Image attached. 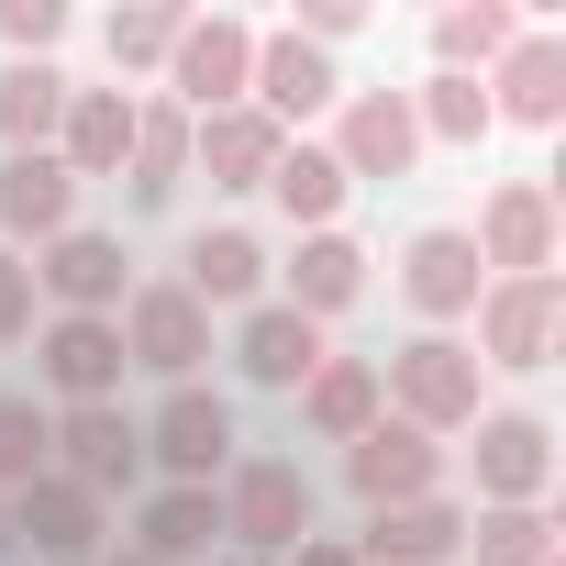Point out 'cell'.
I'll return each mask as SVG.
<instances>
[{"label":"cell","instance_id":"obj_1","mask_svg":"<svg viewBox=\"0 0 566 566\" xmlns=\"http://www.w3.org/2000/svg\"><path fill=\"white\" fill-rule=\"evenodd\" d=\"M211 500H222V555H255V566H277L290 544H312V522H323V489L290 455H233Z\"/></svg>","mask_w":566,"mask_h":566},{"label":"cell","instance_id":"obj_2","mask_svg":"<svg viewBox=\"0 0 566 566\" xmlns=\"http://www.w3.org/2000/svg\"><path fill=\"white\" fill-rule=\"evenodd\" d=\"M478 389H489V367H478L455 334H411V345L378 367V400H389L411 433H433V444H444V433H467V422L489 411Z\"/></svg>","mask_w":566,"mask_h":566},{"label":"cell","instance_id":"obj_3","mask_svg":"<svg viewBox=\"0 0 566 566\" xmlns=\"http://www.w3.org/2000/svg\"><path fill=\"white\" fill-rule=\"evenodd\" d=\"M478 367H511V378H533V367H555V334H566V277H489L478 290Z\"/></svg>","mask_w":566,"mask_h":566},{"label":"cell","instance_id":"obj_4","mask_svg":"<svg viewBox=\"0 0 566 566\" xmlns=\"http://www.w3.org/2000/svg\"><path fill=\"white\" fill-rule=\"evenodd\" d=\"M123 367H145V378H167V389H189L200 378V356H211V312L178 290V277H145V290H123Z\"/></svg>","mask_w":566,"mask_h":566},{"label":"cell","instance_id":"obj_5","mask_svg":"<svg viewBox=\"0 0 566 566\" xmlns=\"http://www.w3.org/2000/svg\"><path fill=\"white\" fill-rule=\"evenodd\" d=\"M244 78H255V23H244V12H189V34H178V56H167L178 112L211 123V112L244 101Z\"/></svg>","mask_w":566,"mask_h":566},{"label":"cell","instance_id":"obj_6","mask_svg":"<svg viewBox=\"0 0 566 566\" xmlns=\"http://www.w3.org/2000/svg\"><path fill=\"white\" fill-rule=\"evenodd\" d=\"M145 467H167V489H211L222 467H233V400L222 389H167L156 400V422H145Z\"/></svg>","mask_w":566,"mask_h":566},{"label":"cell","instance_id":"obj_7","mask_svg":"<svg viewBox=\"0 0 566 566\" xmlns=\"http://www.w3.org/2000/svg\"><path fill=\"white\" fill-rule=\"evenodd\" d=\"M478 511H544L555 489V422L544 411H478Z\"/></svg>","mask_w":566,"mask_h":566},{"label":"cell","instance_id":"obj_8","mask_svg":"<svg viewBox=\"0 0 566 566\" xmlns=\"http://www.w3.org/2000/svg\"><path fill=\"white\" fill-rule=\"evenodd\" d=\"M478 266L489 277H555V189L544 178H500L489 200H478Z\"/></svg>","mask_w":566,"mask_h":566},{"label":"cell","instance_id":"obj_9","mask_svg":"<svg viewBox=\"0 0 566 566\" xmlns=\"http://www.w3.org/2000/svg\"><path fill=\"white\" fill-rule=\"evenodd\" d=\"M34 378H45L67 411H90V400H123V323H90V312H56V323H34Z\"/></svg>","mask_w":566,"mask_h":566},{"label":"cell","instance_id":"obj_10","mask_svg":"<svg viewBox=\"0 0 566 566\" xmlns=\"http://www.w3.org/2000/svg\"><path fill=\"white\" fill-rule=\"evenodd\" d=\"M56 478H78L90 500H112V489H145V422H134L123 400L56 411Z\"/></svg>","mask_w":566,"mask_h":566},{"label":"cell","instance_id":"obj_11","mask_svg":"<svg viewBox=\"0 0 566 566\" xmlns=\"http://www.w3.org/2000/svg\"><path fill=\"white\" fill-rule=\"evenodd\" d=\"M345 489H356L367 511H389V500H433V489H444V444L411 433L400 411H378V422L345 444Z\"/></svg>","mask_w":566,"mask_h":566},{"label":"cell","instance_id":"obj_12","mask_svg":"<svg viewBox=\"0 0 566 566\" xmlns=\"http://www.w3.org/2000/svg\"><path fill=\"white\" fill-rule=\"evenodd\" d=\"M478 290H489V266H478V244H467V222H422L411 244H400V301L444 334V323H467L478 312Z\"/></svg>","mask_w":566,"mask_h":566},{"label":"cell","instance_id":"obj_13","mask_svg":"<svg viewBox=\"0 0 566 566\" xmlns=\"http://www.w3.org/2000/svg\"><path fill=\"white\" fill-rule=\"evenodd\" d=\"M345 178H411L422 167V123H411V90H345V123L323 145Z\"/></svg>","mask_w":566,"mask_h":566},{"label":"cell","instance_id":"obj_14","mask_svg":"<svg viewBox=\"0 0 566 566\" xmlns=\"http://www.w3.org/2000/svg\"><path fill=\"white\" fill-rule=\"evenodd\" d=\"M34 301L112 323V312H123V233H90V222H67L56 244H34Z\"/></svg>","mask_w":566,"mask_h":566},{"label":"cell","instance_id":"obj_15","mask_svg":"<svg viewBox=\"0 0 566 566\" xmlns=\"http://www.w3.org/2000/svg\"><path fill=\"white\" fill-rule=\"evenodd\" d=\"M101 533H112V511H101L78 478H56V467L12 500V544H34L45 566H101Z\"/></svg>","mask_w":566,"mask_h":566},{"label":"cell","instance_id":"obj_16","mask_svg":"<svg viewBox=\"0 0 566 566\" xmlns=\"http://www.w3.org/2000/svg\"><path fill=\"white\" fill-rule=\"evenodd\" d=\"M244 101L290 134V123H312V112H334L345 101V78H334V56L323 45H301V34H255V78H244Z\"/></svg>","mask_w":566,"mask_h":566},{"label":"cell","instance_id":"obj_17","mask_svg":"<svg viewBox=\"0 0 566 566\" xmlns=\"http://www.w3.org/2000/svg\"><path fill=\"white\" fill-rule=\"evenodd\" d=\"M478 90H489V123L555 134V123H566V45H555V34H511V56H500Z\"/></svg>","mask_w":566,"mask_h":566},{"label":"cell","instance_id":"obj_18","mask_svg":"<svg viewBox=\"0 0 566 566\" xmlns=\"http://www.w3.org/2000/svg\"><path fill=\"white\" fill-rule=\"evenodd\" d=\"M467 555V500H389V511H367V544H356V566H455Z\"/></svg>","mask_w":566,"mask_h":566},{"label":"cell","instance_id":"obj_19","mask_svg":"<svg viewBox=\"0 0 566 566\" xmlns=\"http://www.w3.org/2000/svg\"><path fill=\"white\" fill-rule=\"evenodd\" d=\"M233 367H244V389H301L323 367V323H301L290 301H255L233 323Z\"/></svg>","mask_w":566,"mask_h":566},{"label":"cell","instance_id":"obj_20","mask_svg":"<svg viewBox=\"0 0 566 566\" xmlns=\"http://www.w3.org/2000/svg\"><path fill=\"white\" fill-rule=\"evenodd\" d=\"M78 222V178L56 167V145L45 156H0V233H12V255L23 244H56Z\"/></svg>","mask_w":566,"mask_h":566},{"label":"cell","instance_id":"obj_21","mask_svg":"<svg viewBox=\"0 0 566 566\" xmlns=\"http://www.w3.org/2000/svg\"><path fill=\"white\" fill-rule=\"evenodd\" d=\"M277 134L255 101H233V112H211V123H189V167L211 178V189H266V167H277Z\"/></svg>","mask_w":566,"mask_h":566},{"label":"cell","instance_id":"obj_22","mask_svg":"<svg viewBox=\"0 0 566 566\" xmlns=\"http://www.w3.org/2000/svg\"><path fill=\"white\" fill-rule=\"evenodd\" d=\"M123 156H134V90H67L56 167L90 189V178H123Z\"/></svg>","mask_w":566,"mask_h":566},{"label":"cell","instance_id":"obj_23","mask_svg":"<svg viewBox=\"0 0 566 566\" xmlns=\"http://www.w3.org/2000/svg\"><path fill=\"white\" fill-rule=\"evenodd\" d=\"M178 290H189L200 312H255V301H266V244H255L244 222H222V233H189Z\"/></svg>","mask_w":566,"mask_h":566},{"label":"cell","instance_id":"obj_24","mask_svg":"<svg viewBox=\"0 0 566 566\" xmlns=\"http://www.w3.org/2000/svg\"><path fill=\"white\" fill-rule=\"evenodd\" d=\"M134 555H156V566H200V555H222V500H211V489H145V511H134Z\"/></svg>","mask_w":566,"mask_h":566},{"label":"cell","instance_id":"obj_25","mask_svg":"<svg viewBox=\"0 0 566 566\" xmlns=\"http://www.w3.org/2000/svg\"><path fill=\"white\" fill-rule=\"evenodd\" d=\"M67 67L56 56H23V67H0V156H45L56 123H67Z\"/></svg>","mask_w":566,"mask_h":566},{"label":"cell","instance_id":"obj_26","mask_svg":"<svg viewBox=\"0 0 566 566\" xmlns=\"http://www.w3.org/2000/svg\"><path fill=\"white\" fill-rule=\"evenodd\" d=\"M178 178H189V112H178V101H134V156H123L134 211H167Z\"/></svg>","mask_w":566,"mask_h":566},{"label":"cell","instance_id":"obj_27","mask_svg":"<svg viewBox=\"0 0 566 566\" xmlns=\"http://www.w3.org/2000/svg\"><path fill=\"white\" fill-rule=\"evenodd\" d=\"M378 411H389V400H378V356H323V367L301 378V422H312L323 444H356Z\"/></svg>","mask_w":566,"mask_h":566},{"label":"cell","instance_id":"obj_28","mask_svg":"<svg viewBox=\"0 0 566 566\" xmlns=\"http://www.w3.org/2000/svg\"><path fill=\"white\" fill-rule=\"evenodd\" d=\"M367 290V244L334 222V233H301V255H290V312L301 323H334L345 301Z\"/></svg>","mask_w":566,"mask_h":566},{"label":"cell","instance_id":"obj_29","mask_svg":"<svg viewBox=\"0 0 566 566\" xmlns=\"http://www.w3.org/2000/svg\"><path fill=\"white\" fill-rule=\"evenodd\" d=\"M266 200L290 211L301 233H334V211L356 200V178H345L323 145H301V134H290V145H277V167H266Z\"/></svg>","mask_w":566,"mask_h":566},{"label":"cell","instance_id":"obj_30","mask_svg":"<svg viewBox=\"0 0 566 566\" xmlns=\"http://www.w3.org/2000/svg\"><path fill=\"white\" fill-rule=\"evenodd\" d=\"M511 34H522V23L500 12V0H455V12L433 23V67H444V78H489V67L511 56Z\"/></svg>","mask_w":566,"mask_h":566},{"label":"cell","instance_id":"obj_31","mask_svg":"<svg viewBox=\"0 0 566 566\" xmlns=\"http://www.w3.org/2000/svg\"><path fill=\"white\" fill-rule=\"evenodd\" d=\"M45 467H56V411L34 389H0V500H23Z\"/></svg>","mask_w":566,"mask_h":566},{"label":"cell","instance_id":"obj_32","mask_svg":"<svg viewBox=\"0 0 566 566\" xmlns=\"http://www.w3.org/2000/svg\"><path fill=\"white\" fill-rule=\"evenodd\" d=\"M411 123H422V145H489V134H500V123H489V90H478V78H444V67L411 90Z\"/></svg>","mask_w":566,"mask_h":566},{"label":"cell","instance_id":"obj_33","mask_svg":"<svg viewBox=\"0 0 566 566\" xmlns=\"http://www.w3.org/2000/svg\"><path fill=\"white\" fill-rule=\"evenodd\" d=\"M467 555L478 566H544L555 555V511H467Z\"/></svg>","mask_w":566,"mask_h":566},{"label":"cell","instance_id":"obj_34","mask_svg":"<svg viewBox=\"0 0 566 566\" xmlns=\"http://www.w3.org/2000/svg\"><path fill=\"white\" fill-rule=\"evenodd\" d=\"M178 34H189L178 0H134V12H112V23H101L112 67H167V56H178Z\"/></svg>","mask_w":566,"mask_h":566},{"label":"cell","instance_id":"obj_35","mask_svg":"<svg viewBox=\"0 0 566 566\" xmlns=\"http://www.w3.org/2000/svg\"><path fill=\"white\" fill-rule=\"evenodd\" d=\"M56 34H67V0H0V45H12V67L23 56H56Z\"/></svg>","mask_w":566,"mask_h":566},{"label":"cell","instance_id":"obj_36","mask_svg":"<svg viewBox=\"0 0 566 566\" xmlns=\"http://www.w3.org/2000/svg\"><path fill=\"white\" fill-rule=\"evenodd\" d=\"M34 334V255L0 244V345H23Z\"/></svg>","mask_w":566,"mask_h":566},{"label":"cell","instance_id":"obj_37","mask_svg":"<svg viewBox=\"0 0 566 566\" xmlns=\"http://www.w3.org/2000/svg\"><path fill=\"white\" fill-rule=\"evenodd\" d=\"M277 566H356V544H345V533H312V544L277 555Z\"/></svg>","mask_w":566,"mask_h":566},{"label":"cell","instance_id":"obj_38","mask_svg":"<svg viewBox=\"0 0 566 566\" xmlns=\"http://www.w3.org/2000/svg\"><path fill=\"white\" fill-rule=\"evenodd\" d=\"M0 566H12V500H0Z\"/></svg>","mask_w":566,"mask_h":566},{"label":"cell","instance_id":"obj_39","mask_svg":"<svg viewBox=\"0 0 566 566\" xmlns=\"http://www.w3.org/2000/svg\"><path fill=\"white\" fill-rule=\"evenodd\" d=\"M101 566H156V555H101Z\"/></svg>","mask_w":566,"mask_h":566},{"label":"cell","instance_id":"obj_40","mask_svg":"<svg viewBox=\"0 0 566 566\" xmlns=\"http://www.w3.org/2000/svg\"><path fill=\"white\" fill-rule=\"evenodd\" d=\"M211 566H255V555H211Z\"/></svg>","mask_w":566,"mask_h":566},{"label":"cell","instance_id":"obj_41","mask_svg":"<svg viewBox=\"0 0 566 566\" xmlns=\"http://www.w3.org/2000/svg\"><path fill=\"white\" fill-rule=\"evenodd\" d=\"M544 566H566V555H544Z\"/></svg>","mask_w":566,"mask_h":566}]
</instances>
